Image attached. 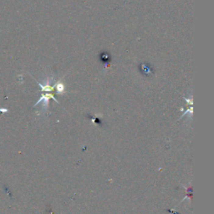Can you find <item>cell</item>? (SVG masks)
<instances>
[{"instance_id":"5","label":"cell","mask_w":214,"mask_h":214,"mask_svg":"<svg viewBox=\"0 0 214 214\" xmlns=\"http://www.w3.org/2000/svg\"><path fill=\"white\" fill-rule=\"evenodd\" d=\"M182 98L185 100L186 101H187V103L188 105H193V99H192V95H190V97L189 98H187L185 97V96H182Z\"/></svg>"},{"instance_id":"2","label":"cell","mask_w":214,"mask_h":214,"mask_svg":"<svg viewBox=\"0 0 214 214\" xmlns=\"http://www.w3.org/2000/svg\"><path fill=\"white\" fill-rule=\"evenodd\" d=\"M53 78L47 79V80H45V84H41V83H39V82H38L37 80L36 81H37V83H38V84L39 85V87L41 88V91H45V92H51V91H54V89H55L54 85L51 86V84H50Z\"/></svg>"},{"instance_id":"3","label":"cell","mask_w":214,"mask_h":214,"mask_svg":"<svg viewBox=\"0 0 214 214\" xmlns=\"http://www.w3.org/2000/svg\"><path fill=\"white\" fill-rule=\"evenodd\" d=\"M54 87H55V89L56 90L58 94L62 95L65 93V85H64V84L61 83L60 81L57 82V83L54 85Z\"/></svg>"},{"instance_id":"4","label":"cell","mask_w":214,"mask_h":214,"mask_svg":"<svg viewBox=\"0 0 214 214\" xmlns=\"http://www.w3.org/2000/svg\"><path fill=\"white\" fill-rule=\"evenodd\" d=\"M192 112H193V107L191 106V107H190V108H189V109H187V111H186L185 113L182 115V116L179 118V120H181L182 118H183V117L185 116L186 115H187V114H188V115H189V117H190V119H191V116H192Z\"/></svg>"},{"instance_id":"1","label":"cell","mask_w":214,"mask_h":214,"mask_svg":"<svg viewBox=\"0 0 214 214\" xmlns=\"http://www.w3.org/2000/svg\"><path fill=\"white\" fill-rule=\"evenodd\" d=\"M49 99H53L56 103H58L59 104V101L55 99L54 95L50 94V93H46V94H42L41 97L39 98V101L36 102V104L34 105V107L37 106V105L40 104V103H43V107H45V110H47V109H48V106H49Z\"/></svg>"}]
</instances>
